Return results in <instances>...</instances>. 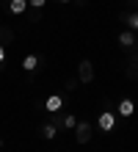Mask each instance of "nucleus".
<instances>
[{
	"label": "nucleus",
	"instance_id": "nucleus-5",
	"mask_svg": "<svg viewBox=\"0 0 138 152\" xmlns=\"http://www.w3.org/2000/svg\"><path fill=\"white\" fill-rule=\"evenodd\" d=\"M119 44H122V47H135V44H138L135 31H124V33H119Z\"/></svg>",
	"mask_w": 138,
	"mask_h": 152
},
{
	"label": "nucleus",
	"instance_id": "nucleus-12",
	"mask_svg": "<svg viewBox=\"0 0 138 152\" xmlns=\"http://www.w3.org/2000/svg\"><path fill=\"white\" fill-rule=\"evenodd\" d=\"M44 3L47 0H28V6H33V8H44Z\"/></svg>",
	"mask_w": 138,
	"mask_h": 152
},
{
	"label": "nucleus",
	"instance_id": "nucleus-4",
	"mask_svg": "<svg viewBox=\"0 0 138 152\" xmlns=\"http://www.w3.org/2000/svg\"><path fill=\"white\" fill-rule=\"evenodd\" d=\"M44 108H47L50 113H58L64 108V94H50L47 100H44Z\"/></svg>",
	"mask_w": 138,
	"mask_h": 152
},
{
	"label": "nucleus",
	"instance_id": "nucleus-1",
	"mask_svg": "<svg viewBox=\"0 0 138 152\" xmlns=\"http://www.w3.org/2000/svg\"><path fill=\"white\" fill-rule=\"evenodd\" d=\"M97 124H99V130H102V133H113V127H116V113L113 111H102V113H99V119H97Z\"/></svg>",
	"mask_w": 138,
	"mask_h": 152
},
{
	"label": "nucleus",
	"instance_id": "nucleus-6",
	"mask_svg": "<svg viewBox=\"0 0 138 152\" xmlns=\"http://www.w3.org/2000/svg\"><path fill=\"white\" fill-rule=\"evenodd\" d=\"M116 111H119V116H124V119H127V116H133V113H135V102H133V100H122Z\"/></svg>",
	"mask_w": 138,
	"mask_h": 152
},
{
	"label": "nucleus",
	"instance_id": "nucleus-3",
	"mask_svg": "<svg viewBox=\"0 0 138 152\" xmlns=\"http://www.w3.org/2000/svg\"><path fill=\"white\" fill-rule=\"evenodd\" d=\"M75 138H77V144H86L91 138V124L88 122H77L75 124Z\"/></svg>",
	"mask_w": 138,
	"mask_h": 152
},
{
	"label": "nucleus",
	"instance_id": "nucleus-11",
	"mask_svg": "<svg viewBox=\"0 0 138 152\" xmlns=\"http://www.w3.org/2000/svg\"><path fill=\"white\" fill-rule=\"evenodd\" d=\"M127 22H130V31H138V14H130Z\"/></svg>",
	"mask_w": 138,
	"mask_h": 152
},
{
	"label": "nucleus",
	"instance_id": "nucleus-9",
	"mask_svg": "<svg viewBox=\"0 0 138 152\" xmlns=\"http://www.w3.org/2000/svg\"><path fill=\"white\" fill-rule=\"evenodd\" d=\"M42 136L47 138V141H53L55 136H58V127H55V124H44V127H42Z\"/></svg>",
	"mask_w": 138,
	"mask_h": 152
},
{
	"label": "nucleus",
	"instance_id": "nucleus-7",
	"mask_svg": "<svg viewBox=\"0 0 138 152\" xmlns=\"http://www.w3.org/2000/svg\"><path fill=\"white\" fill-rule=\"evenodd\" d=\"M8 11L17 14V17L25 14V11H28V0H8Z\"/></svg>",
	"mask_w": 138,
	"mask_h": 152
},
{
	"label": "nucleus",
	"instance_id": "nucleus-14",
	"mask_svg": "<svg viewBox=\"0 0 138 152\" xmlns=\"http://www.w3.org/2000/svg\"><path fill=\"white\" fill-rule=\"evenodd\" d=\"M61 3H72V0H61Z\"/></svg>",
	"mask_w": 138,
	"mask_h": 152
},
{
	"label": "nucleus",
	"instance_id": "nucleus-10",
	"mask_svg": "<svg viewBox=\"0 0 138 152\" xmlns=\"http://www.w3.org/2000/svg\"><path fill=\"white\" fill-rule=\"evenodd\" d=\"M75 124H77V119H75L72 113H66V116L61 119V127H66V130H75Z\"/></svg>",
	"mask_w": 138,
	"mask_h": 152
},
{
	"label": "nucleus",
	"instance_id": "nucleus-13",
	"mask_svg": "<svg viewBox=\"0 0 138 152\" xmlns=\"http://www.w3.org/2000/svg\"><path fill=\"white\" fill-rule=\"evenodd\" d=\"M3 61H6V47L0 44V64H3Z\"/></svg>",
	"mask_w": 138,
	"mask_h": 152
},
{
	"label": "nucleus",
	"instance_id": "nucleus-2",
	"mask_svg": "<svg viewBox=\"0 0 138 152\" xmlns=\"http://www.w3.org/2000/svg\"><path fill=\"white\" fill-rule=\"evenodd\" d=\"M77 80H80V83H91V80H94V66H91V61H80Z\"/></svg>",
	"mask_w": 138,
	"mask_h": 152
},
{
	"label": "nucleus",
	"instance_id": "nucleus-8",
	"mask_svg": "<svg viewBox=\"0 0 138 152\" xmlns=\"http://www.w3.org/2000/svg\"><path fill=\"white\" fill-rule=\"evenodd\" d=\"M36 66H39V56H33V53H31V56L22 58V69H25V72H33Z\"/></svg>",
	"mask_w": 138,
	"mask_h": 152
}]
</instances>
